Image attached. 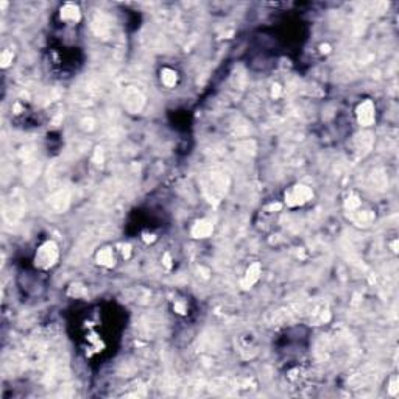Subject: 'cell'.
I'll list each match as a JSON object with an SVG mask.
<instances>
[{"mask_svg":"<svg viewBox=\"0 0 399 399\" xmlns=\"http://www.w3.org/2000/svg\"><path fill=\"white\" fill-rule=\"evenodd\" d=\"M58 258H59V250L56 247V243L48 240L46 243H42L38 248L36 256H35V264L41 270H48L56 264Z\"/></svg>","mask_w":399,"mask_h":399,"instance_id":"cell-1","label":"cell"},{"mask_svg":"<svg viewBox=\"0 0 399 399\" xmlns=\"http://www.w3.org/2000/svg\"><path fill=\"white\" fill-rule=\"evenodd\" d=\"M97 260L100 265H105V267H113L114 264V254L109 248H103L100 250L98 254H97Z\"/></svg>","mask_w":399,"mask_h":399,"instance_id":"cell-7","label":"cell"},{"mask_svg":"<svg viewBox=\"0 0 399 399\" xmlns=\"http://www.w3.org/2000/svg\"><path fill=\"white\" fill-rule=\"evenodd\" d=\"M161 83H163L165 88H173L176 84V72L168 69V67L163 69V72H161Z\"/></svg>","mask_w":399,"mask_h":399,"instance_id":"cell-8","label":"cell"},{"mask_svg":"<svg viewBox=\"0 0 399 399\" xmlns=\"http://www.w3.org/2000/svg\"><path fill=\"white\" fill-rule=\"evenodd\" d=\"M357 117L362 125L370 126L375 122V105H373L371 101H363L357 109Z\"/></svg>","mask_w":399,"mask_h":399,"instance_id":"cell-3","label":"cell"},{"mask_svg":"<svg viewBox=\"0 0 399 399\" xmlns=\"http://www.w3.org/2000/svg\"><path fill=\"white\" fill-rule=\"evenodd\" d=\"M313 197V192L307 186L296 184L285 192V203L288 206H301L304 203L310 201Z\"/></svg>","mask_w":399,"mask_h":399,"instance_id":"cell-2","label":"cell"},{"mask_svg":"<svg viewBox=\"0 0 399 399\" xmlns=\"http://www.w3.org/2000/svg\"><path fill=\"white\" fill-rule=\"evenodd\" d=\"M61 16H63V19H66V21H76V19H78V16H80L78 8H76L75 5L67 3L63 8V14Z\"/></svg>","mask_w":399,"mask_h":399,"instance_id":"cell-9","label":"cell"},{"mask_svg":"<svg viewBox=\"0 0 399 399\" xmlns=\"http://www.w3.org/2000/svg\"><path fill=\"white\" fill-rule=\"evenodd\" d=\"M259 275H260V265L259 264H254L251 265L248 270H247V275H245V279H243V285L245 288H248L251 285H254L258 281H259Z\"/></svg>","mask_w":399,"mask_h":399,"instance_id":"cell-6","label":"cell"},{"mask_svg":"<svg viewBox=\"0 0 399 399\" xmlns=\"http://www.w3.org/2000/svg\"><path fill=\"white\" fill-rule=\"evenodd\" d=\"M125 105L130 111H139L142 106V97L138 91L130 89L125 95Z\"/></svg>","mask_w":399,"mask_h":399,"instance_id":"cell-5","label":"cell"},{"mask_svg":"<svg viewBox=\"0 0 399 399\" xmlns=\"http://www.w3.org/2000/svg\"><path fill=\"white\" fill-rule=\"evenodd\" d=\"M212 231H214V226H212L211 222H206V220H200V222H197V223L193 225L192 235L197 237V239H206V237H209L212 234Z\"/></svg>","mask_w":399,"mask_h":399,"instance_id":"cell-4","label":"cell"}]
</instances>
